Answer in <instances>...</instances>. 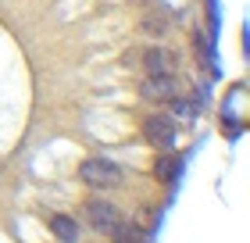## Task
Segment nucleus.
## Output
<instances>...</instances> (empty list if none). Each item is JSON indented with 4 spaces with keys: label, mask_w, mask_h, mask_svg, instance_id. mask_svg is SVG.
<instances>
[{
    "label": "nucleus",
    "mask_w": 250,
    "mask_h": 243,
    "mask_svg": "<svg viewBox=\"0 0 250 243\" xmlns=\"http://www.w3.org/2000/svg\"><path fill=\"white\" fill-rule=\"evenodd\" d=\"M79 179H83V186H89V190H111V186L122 182V172H118L115 161H107V157H86L83 165H79Z\"/></svg>",
    "instance_id": "1"
},
{
    "label": "nucleus",
    "mask_w": 250,
    "mask_h": 243,
    "mask_svg": "<svg viewBox=\"0 0 250 243\" xmlns=\"http://www.w3.org/2000/svg\"><path fill=\"white\" fill-rule=\"evenodd\" d=\"M140 93L146 100H154V104H168V100H175L179 97V79L172 72H165V75H146L143 83H140Z\"/></svg>",
    "instance_id": "2"
},
{
    "label": "nucleus",
    "mask_w": 250,
    "mask_h": 243,
    "mask_svg": "<svg viewBox=\"0 0 250 243\" xmlns=\"http://www.w3.org/2000/svg\"><path fill=\"white\" fill-rule=\"evenodd\" d=\"M175 118L172 114H150V118L143 122V136H146V143H154V147H161L168 150L175 143Z\"/></svg>",
    "instance_id": "3"
},
{
    "label": "nucleus",
    "mask_w": 250,
    "mask_h": 243,
    "mask_svg": "<svg viewBox=\"0 0 250 243\" xmlns=\"http://www.w3.org/2000/svg\"><path fill=\"white\" fill-rule=\"evenodd\" d=\"M83 207H86L89 225H93V229H100V233H111V229H115V225L122 222L118 207L111 204V200H104V197H93V200H86Z\"/></svg>",
    "instance_id": "4"
},
{
    "label": "nucleus",
    "mask_w": 250,
    "mask_h": 243,
    "mask_svg": "<svg viewBox=\"0 0 250 243\" xmlns=\"http://www.w3.org/2000/svg\"><path fill=\"white\" fill-rule=\"evenodd\" d=\"M143 68H146V75H165L175 68V54L165 47H150V50H143Z\"/></svg>",
    "instance_id": "5"
},
{
    "label": "nucleus",
    "mask_w": 250,
    "mask_h": 243,
    "mask_svg": "<svg viewBox=\"0 0 250 243\" xmlns=\"http://www.w3.org/2000/svg\"><path fill=\"white\" fill-rule=\"evenodd\" d=\"M47 229H50L61 243H75V240H79V222H75V218H68V215H50Z\"/></svg>",
    "instance_id": "6"
},
{
    "label": "nucleus",
    "mask_w": 250,
    "mask_h": 243,
    "mask_svg": "<svg viewBox=\"0 0 250 243\" xmlns=\"http://www.w3.org/2000/svg\"><path fill=\"white\" fill-rule=\"evenodd\" d=\"M179 172H183V161L175 154H168V150L154 161V179L157 182H172V179H179Z\"/></svg>",
    "instance_id": "7"
},
{
    "label": "nucleus",
    "mask_w": 250,
    "mask_h": 243,
    "mask_svg": "<svg viewBox=\"0 0 250 243\" xmlns=\"http://www.w3.org/2000/svg\"><path fill=\"white\" fill-rule=\"evenodd\" d=\"M111 240L115 243H143V229L136 222H118L115 229H111Z\"/></svg>",
    "instance_id": "8"
},
{
    "label": "nucleus",
    "mask_w": 250,
    "mask_h": 243,
    "mask_svg": "<svg viewBox=\"0 0 250 243\" xmlns=\"http://www.w3.org/2000/svg\"><path fill=\"white\" fill-rule=\"evenodd\" d=\"M168 108H172V118H197L200 104H197V100H183V97H175V100H168Z\"/></svg>",
    "instance_id": "9"
}]
</instances>
